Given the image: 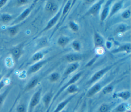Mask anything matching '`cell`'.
Listing matches in <instances>:
<instances>
[{
	"label": "cell",
	"mask_w": 131,
	"mask_h": 112,
	"mask_svg": "<svg viewBox=\"0 0 131 112\" xmlns=\"http://www.w3.org/2000/svg\"><path fill=\"white\" fill-rule=\"evenodd\" d=\"M41 96V90L39 89L36 91L32 96L29 102L28 108L27 112H33L35 106L38 104Z\"/></svg>",
	"instance_id": "cell-1"
},
{
	"label": "cell",
	"mask_w": 131,
	"mask_h": 112,
	"mask_svg": "<svg viewBox=\"0 0 131 112\" xmlns=\"http://www.w3.org/2000/svg\"><path fill=\"white\" fill-rule=\"evenodd\" d=\"M81 73H78V74L74 75L72 78H71L70 80H69L66 84H64L58 91V92L57 93V94L54 96V98H53V102L55 101V100L56 99V98L59 96V95L61 94V92H62L65 89H66L69 86H70L71 84H74L81 77Z\"/></svg>",
	"instance_id": "cell-2"
},
{
	"label": "cell",
	"mask_w": 131,
	"mask_h": 112,
	"mask_svg": "<svg viewBox=\"0 0 131 112\" xmlns=\"http://www.w3.org/2000/svg\"><path fill=\"white\" fill-rule=\"evenodd\" d=\"M109 67L105 68L95 73L91 78V79L87 82V84H91L98 81L104 75V74L109 70Z\"/></svg>",
	"instance_id": "cell-3"
},
{
	"label": "cell",
	"mask_w": 131,
	"mask_h": 112,
	"mask_svg": "<svg viewBox=\"0 0 131 112\" xmlns=\"http://www.w3.org/2000/svg\"><path fill=\"white\" fill-rule=\"evenodd\" d=\"M10 53L14 61H17L19 59L22 53L21 45H18L12 48L10 50Z\"/></svg>",
	"instance_id": "cell-4"
},
{
	"label": "cell",
	"mask_w": 131,
	"mask_h": 112,
	"mask_svg": "<svg viewBox=\"0 0 131 112\" xmlns=\"http://www.w3.org/2000/svg\"><path fill=\"white\" fill-rule=\"evenodd\" d=\"M33 8V6H31V7L27 8L26 10H25L20 14L19 16H18V17H17L12 23V25H15L16 24L18 23H19L20 21H22L23 20H24L28 15V14L30 13V12H31L32 9Z\"/></svg>",
	"instance_id": "cell-5"
},
{
	"label": "cell",
	"mask_w": 131,
	"mask_h": 112,
	"mask_svg": "<svg viewBox=\"0 0 131 112\" xmlns=\"http://www.w3.org/2000/svg\"><path fill=\"white\" fill-rule=\"evenodd\" d=\"M75 95H73L72 96H70V97H69L68 98L66 99V100L62 101V102H61L60 103H59L57 106L56 107V108H55V109L53 110V112H60L61 111H62L63 110V109L64 108V107L68 104V103L74 98Z\"/></svg>",
	"instance_id": "cell-6"
},
{
	"label": "cell",
	"mask_w": 131,
	"mask_h": 112,
	"mask_svg": "<svg viewBox=\"0 0 131 112\" xmlns=\"http://www.w3.org/2000/svg\"><path fill=\"white\" fill-rule=\"evenodd\" d=\"M101 86L99 83H96L91 87L87 92L86 96L88 98H90L95 95L101 89Z\"/></svg>",
	"instance_id": "cell-7"
},
{
	"label": "cell",
	"mask_w": 131,
	"mask_h": 112,
	"mask_svg": "<svg viewBox=\"0 0 131 112\" xmlns=\"http://www.w3.org/2000/svg\"><path fill=\"white\" fill-rule=\"evenodd\" d=\"M11 88L12 86L9 85L5 90H4L2 93H0V109L4 104L6 98H7L11 90Z\"/></svg>",
	"instance_id": "cell-8"
},
{
	"label": "cell",
	"mask_w": 131,
	"mask_h": 112,
	"mask_svg": "<svg viewBox=\"0 0 131 112\" xmlns=\"http://www.w3.org/2000/svg\"><path fill=\"white\" fill-rule=\"evenodd\" d=\"M53 98V94L51 92H49L46 93L42 98V102L45 107L48 108L50 105V103Z\"/></svg>",
	"instance_id": "cell-9"
},
{
	"label": "cell",
	"mask_w": 131,
	"mask_h": 112,
	"mask_svg": "<svg viewBox=\"0 0 131 112\" xmlns=\"http://www.w3.org/2000/svg\"><path fill=\"white\" fill-rule=\"evenodd\" d=\"M114 97L120 98L123 100H127L130 97V92L129 91H124L114 94Z\"/></svg>",
	"instance_id": "cell-10"
},
{
	"label": "cell",
	"mask_w": 131,
	"mask_h": 112,
	"mask_svg": "<svg viewBox=\"0 0 131 112\" xmlns=\"http://www.w3.org/2000/svg\"><path fill=\"white\" fill-rule=\"evenodd\" d=\"M38 80L37 78H34L33 79H31L25 86L24 91V92H28L33 88L37 84Z\"/></svg>",
	"instance_id": "cell-11"
},
{
	"label": "cell",
	"mask_w": 131,
	"mask_h": 112,
	"mask_svg": "<svg viewBox=\"0 0 131 112\" xmlns=\"http://www.w3.org/2000/svg\"><path fill=\"white\" fill-rule=\"evenodd\" d=\"M13 16L8 13H3L0 15V22L3 24H7L11 21Z\"/></svg>",
	"instance_id": "cell-12"
},
{
	"label": "cell",
	"mask_w": 131,
	"mask_h": 112,
	"mask_svg": "<svg viewBox=\"0 0 131 112\" xmlns=\"http://www.w3.org/2000/svg\"><path fill=\"white\" fill-rule=\"evenodd\" d=\"M44 63H45V61H42V62H38L37 63L34 64L33 65H32V66H31L30 68V69H29V70L28 71L27 74L28 75H30L31 74L34 73L38 71L42 66Z\"/></svg>",
	"instance_id": "cell-13"
},
{
	"label": "cell",
	"mask_w": 131,
	"mask_h": 112,
	"mask_svg": "<svg viewBox=\"0 0 131 112\" xmlns=\"http://www.w3.org/2000/svg\"><path fill=\"white\" fill-rule=\"evenodd\" d=\"M78 67V64L77 63H73V64H71L66 70V71L64 72V74H63V76L66 77V76H68L69 74H70L73 72L75 71Z\"/></svg>",
	"instance_id": "cell-14"
},
{
	"label": "cell",
	"mask_w": 131,
	"mask_h": 112,
	"mask_svg": "<svg viewBox=\"0 0 131 112\" xmlns=\"http://www.w3.org/2000/svg\"><path fill=\"white\" fill-rule=\"evenodd\" d=\"M102 3H103V1H100L98 2V3H97L96 4H95L91 8V9L89 11L88 13L90 14H93V15H95V14H96L97 12H98V11L99 10L100 7V6Z\"/></svg>",
	"instance_id": "cell-15"
},
{
	"label": "cell",
	"mask_w": 131,
	"mask_h": 112,
	"mask_svg": "<svg viewBox=\"0 0 131 112\" xmlns=\"http://www.w3.org/2000/svg\"><path fill=\"white\" fill-rule=\"evenodd\" d=\"M60 15V12H58L53 18H52L50 21L48 23V24L47 25V26L46 27V28L44 29V31H46L48 29H49L50 28H51L57 21L59 16Z\"/></svg>",
	"instance_id": "cell-16"
},
{
	"label": "cell",
	"mask_w": 131,
	"mask_h": 112,
	"mask_svg": "<svg viewBox=\"0 0 131 112\" xmlns=\"http://www.w3.org/2000/svg\"><path fill=\"white\" fill-rule=\"evenodd\" d=\"M10 83V79L8 76L3 77V78L0 81V92L1 91L5 86H9V84Z\"/></svg>",
	"instance_id": "cell-17"
},
{
	"label": "cell",
	"mask_w": 131,
	"mask_h": 112,
	"mask_svg": "<svg viewBox=\"0 0 131 112\" xmlns=\"http://www.w3.org/2000/svg\"><path fill=\"white\" fill-rule=\"evenodd\" d=\"M81 56L78 54H70L66 56V59L69 62H74L81 59Z\"/></svg>",
	"instance_id": "cell-18"
},
{
	"label": "cell",
	"mask_w": 131,
	"mask_h": 112,
	"mask_svg": "<svg viewBox=\"0 0 131 112\" xmlns=\"http://www.w3.org/2000/svg\"><path fill=\"white\" fill-rule=\"evenodd\" d=\"M120 51H125L126 52H129L130 51V44H128L121 46L119 48L113 51L112 52L117 53Z\"/></svg>",
	"instance_id": "cell-19"
},
{
	"label": "cell",
	"mask_w": 131,
	"mask_h": 112,
	"mask_svg": "<svg viewBox=\"0 0 131 112\" xmlns=\"http://www.w3.org/2000/svg\"><path fill=\"white\" fill-rule=\"evenodd\" d=\"M18 28L17 26H14L7 29V32L9 35L11 37L15 36L18 32Z\"/></svg>",
	"instance_id": "cell-20"
},
{
	"label": "cell",
	"mask_w": 131,
	"mask_h": 112,
	"mask_svg": "<svg viewBox=\"0 0 131 112\" xmlns=\"http://www.w3.org/2000/svg\"><path fill=\"white\" fill-rule=\"evenodd\" d=\"M78 87L74 84H71L66 88V92L68 94H75L78 91Z\"/></svg>",
	"instance_id": "cell-21"
},
{
	"label": "cell",
	"mask_w": 131,
	"mask_h": 112,
	"mask_svg": "<svg viewBox=\"0 0 131 112\" xmlns=\"http://www.w3.org/2000/svg\"><path fill=\"white\" fill-rule=\"evenodd\" d=\"M94 41H95V45L96 47L99 46L102 44L103 39L98 34L95 33L94 35Z\"/></svg>",
	"instance_id": "cell-22"
},
{
	"label": "cell",
	"mask_w": 131,
	"mask_h": 112,
	"mask_svg": "<svg viewBox=\"0 0 131 112\" xmlns=\"http://www.w3.org/2000/svg\"><path fill=\"white\" fill-rule=\"evenodd\" d=\"M5 64L8 68H11L14 64V60L11 56H8L5 59Z\"/></svg>",
	"instance_id": "cell-23"
},
{
	"label": "cell",
	"mask_w": 131,
	"mask_h": 112,
	"mask_svg": "<svg viewBox=\"0 0 131 112\" xmlns=\"http://www.w3.org/2000/svg\"><path fill=\"white\" fill-rule=\"evenodd\" d=\"M121 5H122V2H119L116 3L112 8V9L110 13V16H112L113 14H114L115 12L118 11L121 8Z\"/></svg>",
	"instance_id": "cell-24"
},
{
	"label": "cell",
	"mask_w": 131,
	"mask_h": 112,
	"mask_svg": "<svg viewBox=\"0 0 131 112\" xmlns=\"http://www.w3.org/2000/svg\"><path fill=\"white\" fill-rule=\"evenodd\" d=\"M108 10H109V7H108V5H107L105 6V7L104 8L101 14V16H100V20L101 21H103L105 18H106L108 12Z\"/></svg>",
	"instance_id": "cell-25"
},
{
	"label": "cell",
	"mask_w": 131,
	"mask_h": 112,
	"mask_svg": "<svg viewBox=\"0 0 131 112\" xmlns=\"http://www.w3.org/2000/svg\"><path fill=\"white\" fill-rule=\"evenodd\" d=\"M69 38L67 37H64V36H61L59 38V39H58L57 42L58 44L60 46H66L68 41H69Z\"/></svg>",
	"instance_id": "cell-26"
},
{
	"label": "cell",
	"mask_w": 131,
	"mask_h": 112,
	"mask_svg": "<svg viewBox=\"0 0 131 112\" xmlns=\"http://www.w3.org/2000/svg\"><path fill=\"white\" fill-rule=\"evenodd\" d=\"M127 109V106L124 103H121L115 108V112H125Z\"/></svg>",
	"instance_id": "cell-27"
},
{
	"label": "cell",
	"mask_w": 131,
	"mask_h": 112,
	"mask_svg": "<svg viewBox=\"0 0 131 112\" xmlns=\"http://www.w3.org/2000/svg\"><path fill=\"white\" fill-rule=\"evenodd\" d=\"M59 79V75L57 73H53L49 76V81L51 82H55Z\"/></svg>",
	"instance_id": "cell-28"
},
{
	"label": "cell",
	"mask_w": 131,
	"mask_h": 112,
	"mask_svg": "<svg viewBox=\"0 0 131 112\" xmlns=\"http://www.w3.org/2000/svg\"><path fill=\"white\" fill-rule=\"evenodd\" d=\"M110 108V106L108 104H102L99 107L98 112H108Z\"/></svg>",
	"instance_id": "cell-29"
},
{
	"label": "cell",
	"mask_w": 131,
	"mask_h": 112,
	"mask_svg": "<svg viewBox=\"0 0 131 112\" xmlns=\"http://www.w3.org/2000/svg\"><path fill=\"white\" fill-rule=\"evenodd\" d=\"M16 112H27L26 108L24 104L20 103L17 105L15 108Z\"/></svg>",
	"instance_id": "cell-30"
},
{
	"label": "cell",
	"mask_w": 131,
	"mask_h": 112,
	"mask_svg": "<svg viewBox=\"0 0 131 112\" xmlns=\"http://www.w3.org/2000/svg\"><path fill=\"white\" fill-rule=\"evenodd\" d=\"M43 57V55L41 53H37L35 54L32 57V60L33 61H38Z\"/></svg>",
	"instance_id": "cell-31"
},
{
	"label": "cell",
	"mask_w": 131,
	"mask_h": 112,
	"mask_svg": "<svg viewBox=\"0 0 131 112\" xmlns=\"http://www.w3.org/2000/svg\"><path fill=\"white\" fill-rule=\"evenodd\" d=\"M54 5H55V4L51 1L47 2V3L46 4V10L48 11L51 12V11L52 9L53 8Z\"/></svg>",
	"instance_id": "cell-32"
},
{
	"label": "cell",
	"mask_w": 131,
	"mask_h": 112,
	"mask_svg": "<svg viewBox=\"0 0 131 112\" xmlns=\"http://www.w3.org/2000/svg\"><path fill=\"white\" fill-rule=\"evenodd\" d=\"M113 87L112 85H108V86L105 87L103 89V90H102V93H103V94H108V93H110L111 92H112V90H113Z\"/></svg>",
	"instance_id": "cell-33"
},
{
	"label": "cell",
	"mask_w": 131,
	"mask_h": 112,
	"mask_svg": "<svg viewBox=\"0 0 131 112\" xmlns=\"http://www.w3.org/2000/svg\"><path fill=\"white\" fill-rule=\"evenodd\" d=\"M71 1H68L67 2V3L66 4L64 9H63V12H62V15H64L68 11L69 9V8L70 7V5H71Z\"/></svg>",
	"instance_id": "cell-34"
},
{
	"label": "cell",
	"mask_w": 131,
	"mask_h": 112,
	"mask_svg": "<svg viewBox=\"0 0 131 112\" xmlns=\"http://www.w3.org/2000/svg\"><path fill=\"white\" fill-rule=\"evenodd\" d=\"M71 29L74 31H77L78 30V26L74 22H70L69 24Z\"/></svg>",
	"instance_id": "cell-35"
},
{
	"label": "cell",
	"mask_w": 131,
	"mask_h": 112,
	"mask_svg": "<svg viewBox=\"0 0 131 112\" xmlns=\"http://www.w3.org/2000/svg\"><path fill=\"white\" fill-rule=\"evenodd\" d=\"M130 16V11L129 10H126L122 14V16L124 18H128Z\"/></svg>",
	"instance_id": "cell-36"
},
{
	"label": "cell",
	"mask_w": 131,
	"mask_h": 112,
	"mask_svg": "<svg viewBox=\"0 0 131 112\" xmlns=\"http://www.w3.org/2000/svg\"><path fill=\"white\" fill-rule=\"evenodd\" d=\"M125 30V27L124 25H120L119 26H118L117 27V28L116 29V32L118 33V32H123L124 30Z\"/></svg>",
	"instance_id": "cell-37"
},
{
	"label": "cell",
	"mask_w": 131,
	"mask_h": 112,
	"mask_svg": "<svg viewBox=\"0 0 131 112\" xmlns=\"http://www.w3.org/2000/svg\"><path fill=\"white\" fill-rule=\"evenodd\" d=\"M73 48L76 51H79L80 50V45L77 41H74L72 44Z\"/></svg>",
	"instance_id": "cell-38"
},
{
	"label": "cell",
	"mask_w": 131,
	"mask_h": 112,
	"mask_svg": "<svg viewBox=\"0 0 131 112\" xmlns=\"http://www.w3.org/2000/svg\"><path fill=\"white\" fill-rule=\"evenodd\" d=\"M8 2V1L6 0H0V9L3 8Z\"/></svg>",
	"instance_id": "cell-39"
},
{
	"label": "cell",
	"mask_w": 131,
	"mask_h": 112,
	"mask_svg": "<svg viewBox=\"0 0 131 112\" xmlns=\"http://www.w3.org/2000/svg\"><path fill=\"white\" fill-rule=\"evenodd\" d=\"M27 3V1H16V4L17 6L23 5Z\"/></svg>",
	"instance_id": "cell-40"
},
{
	"label": "cell",
	"mask_w": 131,
	"mask_h": 112,
	"mask_svg": "<svg viewBox=\"0 0 131 112\" xmlns=\"http://www.w3.org/2000/svg\"><path fill=\"white\" fill-rule=\"evenodd\" d=\"M3 75H2V73H1V69H0V81H1V80L3 78Z\"/></svg>",
	"instance_id": "cell-41"
},
{
	"label": "cell",
	"mask_w": 131,
	"mask_h": 112,
	"mask_svg": "<svg viewBox=\"0 0 131 112\" xmlns=\"http://www.w3.org/2000/svg\"><path fill=\"white\" fill-rule=\"evenodd\" d=\"M60 112H66V110H62Z\"/></svg>",
	"instance_id": "cell-42"
},
{
	"label": "cell",
	"mask_w": 131,
	"mask_h": 112,
	"mask_svg": "<svg viewBox=\"0 0 131 112\" xmlns=\"http://www.w3.org/2000/svg\"><path fill=\"white\" fill-rule=\"evenodd\" d=\"M78 112H82V111H78Z\"/></svg>",
	"instance_id": "cell-43"
}]
</instances>
